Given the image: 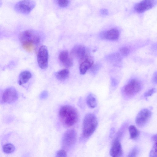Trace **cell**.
I'll return each instance as SVG.
<instances>
[{
	"label": "cell",
	"instance_id": "cell-18",
	"mask_svg": "<svg viewBox=\"0 0 157 157\" xmlns=\"http://www.w3.org/2000/svg\"><path fill=\"white\" fill-rule=\"evenodd\" d=\"M86 102L87 105L91 108H95L97 105L96 99L92 94H89L87 97Z\"/></svg>",
	"mask_w": 157,
	"mask_h": 157
},
{
	"label": "cell",
	"instance_id": "cell-19",
	"mask_svg": "<svg viewBox=\"0 0 157 157\" xmlns=\"http://www.w3.org/2000/svg\"><path fill=\"white\" fill-rule=\"evenodd\" d=\"M129 131L130 134V137L132 139L136 138L138 136L139 132L136 128L133 125H131L129 127Z\"/></svg>",
	"mask_w": 157,
	"mask_h": 157
},
{
	"label": "cell",
	"instance_id": "cell-30",
	"mask_svg": "<svg viewBox=\"0 0 157 157\" xmlns=\"http://www.w3.org/2000/svg\"><path fill=\"white\" fill-rule=\"evenodd\" d=\"M152 139L155 142L157 141V134L153 136Z\"/></svg>",
	"mask_w": 157,
	"mask_h": 157
},
{
	"label": "cell",
	"instance_id": "cell-11",
	"mask_svg": "<svg viewBox=\"0 0 157 157\" xmlns=\"http://www.w3.org/2000/svg\"><path fill=\"white\" fill-rule=\"evenodd\" d=\"M87 55L85 47L81 45L75 46L70 53L71 56L72 58L77 59L79 61L83 59Z\"/></svg>",
	"mask_w": 157,
	"mask_h": 157
},
{
	"label": "cell",
	"instance_id": "cell-21",
	"mask_svg": "<svg viewBox=\"0 0 157 157\" xmlns=\"http://www.w3.org/2000/svg\"><path fill=\"white\" fill-rule=\"evenodd\" d=\"M150 156L152 157H157V141L153 146L150 152Z\"/></svg>",
	"mask_w": 157,
	"mask_h": 157
},
{
	"label": "cell",
	"instance_id": "cell-25",
	"mask_svg": "<svg viewBox=\"0 0 157 157\" xmlns=\"http://www.w3.org/2000/svg\"><path fill=\"white\" fill-rule=\"evenodd\" d=\"M156 91V90L155 88H151L145 93L144 96L146 97L150 96L155 93Z\"/></svg>",
	"mask_w": 157,
	"mask_h": 157
},
{
	"label": "cell",
	"instance_id": "cell-14",
	"mask_svg": "<svg viewBox=\"0 0 157 157\" xmlns=\"http://www.w3.org/2000/svg\"><path fill=\"white\" fill-rule=\"evenodd\" d=\"M110 154L113 157H119L122 155V146L118 138H116L113 142L110 151Z\"/></svg>",
	"mask_w": 157,
	"mask_h": 157
},
{
	"label": "cell",
	"instance_id": "cell-6",
	"mask_svg": "<svg viewBox=\"0 0 157 157\" xmlns=\"http://www.w3.org/2000/svg\"><path fill=\"white\" fill-rule=\"evenodd\" d=\"M48 55L47 48L44 45L40 46L37 54V61L39 66L42 69L48 67Z\"/></svg>",
	"mask_w": 157,
	"mask_h": 157
},
{
	"label": "cell",
	"instance_id": "cell-17",
	"mask_svg": "<svg viewBox=\"0 0 157 157\" xmlns=\"http://www.w3.org/2000/svg\"><path fill=\"white\" fill-rule=\"evenodd\" d=\"M69 75V71L67 69H64L56 72L55 76L60 80H63L67 79Z\"/></svg>",
	"mask_w": 157,
	"mask_h": 157
},
{
	"label": "cell",
	"instance_id": "cell-16",
	"mask_svg": "<svg viewBox=\"0 0 157 157\" xmlns=\"http://www.w3.org/2000/svg\"><path fill=\"white\" fill-rule=\"evenodd\" d=\"M32 74L28 71H24L21 72L20 74L18 82L21 85L26 83L31 78Z\"/></svg>",
	"mask_w": 157,
	"mask_h": 157
},
{
	"label": "cell",
	"instance_id": "cell-15",
	"mask_svg": "<svg viewBox=\"0 0 157 157\" xmlns=\"http://www.w3.org/2000/svg\"><path fill=\"white\" fill-rule=\"evenodd\" d=\"M100 35L102 39L111 40H117L119 37V32L117 29L113 28L106 31L102 32Z\"/></svg>",
	"mask_w": 157,
	"mask_h": 157
},
{
	"label": "cell",
	"instance_id": "cell-12",
	"mask_svg": "<svg viewBox=\"0 0 157 157\" xmlns=\"http://www.w3.org/2000/svg\"><path fill=\"white\" fill-rule=\"evenodd\" d=\"M79 71L81 74H84L87 71L92 67L94 61L91 57L87 55L81 60L79 61Z\"/></svg>",
	"mask_w": 157,
	"mask_h": 157
},
{
	"label": "cell",
	"instance_id": "cell-4",
	"mask_svg": "<svg viewBox=\"0 0 157 157\" xmlns=\"http://www.w3.org/2000/svg\"><path fill=\"white\" fill-rule=\"evenodd\" d=\"M142 85L140 81L136 78H132L125 86L123 91L126 95L132 96L140 91Z\"/></svg>",
	"mask_w": 157,
	"mask_h": 157
},
{
	"label": "cell",
	"instance_id": "cell-26",
	"mask_svg": "<svg viewBox=\"0 0 157 157\" xmlns=\"http://www.w3.org/2000/svg\"><path fill=\"white\" fill-rule=\"evenodd\" d=\"M48 96V93L47 91H43L40 95V98L41 99H44Z\"/></svg>",
	"mask_w": 157,
	"mask_h": 157
},
{
	"label": "cell",
	"instance_id": "cell-23",
	"mask_svg": "<svg viewBox=\"0 0 157 157\" xmlns=\"http://www.w3.org/2000/svg\"><path fill=\"white\" fill-rule=\"evenodd\" d=\"M57 2L58 5L62 7H67L69 3L68 0H57Z\"/></svg>",
	"mask_w": 157,
	"mask_h": 157
},
{
	"label": "cell",
	"instance_id": "cell-28",
	"mask_svg": "<svg viewBox=\"0 0 157 157\" xmlns=\"http://www.w3.org/2000/svg\"><path fill=\"white\" fill-rule=\"evenodd\" d=\"M152 81L154 83L157 84V71L155 72L153 75Z\"/></svg>",
	"mask_w": 157,
	"mask_h": 157
},
{
	"label": "cell",
	"instance_id": "cell-3",
	"mask_svg": "<svg viewBox=\"0 0 157 157\" xmlns=\"http://www.w3.org/2000/svg\"><path fill=\"white\" fill-rule=\"evenodd\" d=\"M98 124L96 116L94 114L89 113L85 116L83 121V136L85 138L90 137L94 133Z\"/></svg>",
	"mask_w": 157,
	"mask_h": 157
},
{
	"label": "cell",
	"instance_id": "cell-1",
	"mask_svg": "<svg viewBox=\"0 0 157 157\" xmlns=\"http://www.w3.org/2000/svg\"><path fill=\"white\" fill-rule=\"evenodd\" d=\"M19 38L23 48L28 52L36 51L41 40L39 33L31 29L21 32L20 34Z\"/></svg>",
	"mask_w": 157,
	"mask_h": 157
},
{
	"label": "cell",
	"instance_id": "cell-9",
	"mask_svg": "<svg viewBox=\"0 0 157 157\" xmlns=\"http://www.w3.org/2000/svg\"><path fill=\"white\" fill-rule=\"evenodd\" d=\"M151 114V112L147 109H142L136 117L135 120L136 124L139 127H143L149 120Z\"/></svg>",
	"mask_w": 157,
	"mask_h": 157
},
{
	"label": "cell",
	"instance_id": "cell-24",
	"mask_svg": "<svg viewBox=\"0 0 157 157\" xmlns=\"http://www.w3.org/2000/svg\"><path fill=\"white\" fill-rule=\"evenodd\" d=\"M56 157H67V153L66 151L64 149H61L59 150L56 153Z\"/></svg>",
	"mask_w": 157,
	"mask_h": 157
},
{
	"label": "cell",
	"instance_id": "cell-13",
	"mask_svg": "<svg viewBox=\"0 0 157 157\" xmlns=\"http://www.w3.org/2000/svg\"><path fill=\"white\" fill-rule=\"evenodd\" d=\"M58 58L59 61L64 67L69 68L73 65L72 58L69 56L67 51H61L59 53Z\"/></svg>",
	"mask_w": 157,
	"mask_h": 157
},
{
	"label": "cell",
	"instance_id": "cell-20",
	"mask_svg": "<svg viewBox=\"0 0 157 157\" xmlns=\"http://www.w3.org/2000/svg\"><path fill=\"white\" fill-rule=\"evenodd\" d=\"M15 148V147L13 144L10 143H8L3 146L2 150L5 153L9 154L13 152Z\"/></svg>",
	"mask_w": 157,
	"mask_h": 157
},
{
	"label": "cell",
	"instance_id": "cell-10",
	"mask_svg": "<svg viewBox=\"0 0 157 157\" xmlns=\"http://www.w3.org/2000/svg\"><path fill=\"white\" fill-rule=\"evenodd\" d=\"M156 0H142L137 3L135 9L138 13H142L151 9L156 4Z\"/></svg>",
	"mask_w": 157,
	"mask_h": 157
},
{
	"label": "cell",
	"instance_id": "cell-22",
	"mask_svg": "<svg viewBox=\"0 0 157 157\" xmlns=\"http://www.w3.org/2000/svg\"><path fill=\"white\" fill-rule=\"evenodd\" d=\"M130 50L129 48L127 47H124L121 48L120 50V52L121 55L124 56H126L128 55Z\"/></svg>",
	"mask_w": 157,
	"mask_h": 157
},
{
	"label": "cell",
	"instance_id": "cell-29",
	"mask_svg": "<svg viewBox=\"0 0 157 157\" xmlns=\"http://www.w3.org/2000/svg\"><path fill=\"white\" fill-rule=\"evenodd\" d=\"M101 12L103 15H107L108 13L107 10L105 9H102Z\"/></svg>",
	"mask_w": 157,
	"mask_h": 157
},
{
	"label": "cell",
	"instance_id": "cell-27",
	"mask_svg": "<svg viewBox=\"0 0 157 157\" xmlns=\"http://www.w3.org/2000/svg\"><path fill=\"white\" fill-rule=\"evenodd\" d=\"M136 150L135 148L133 149L129 153L128 157H135L136 155Z\"/></svg>",
	"mask_w": 157,
	"mask_h": 157
},
{
	"label": "cell",
	"instance_id": "cell-5",
	"mask_svg": "<svg viewBox=\"0 0 157 157\" xmlns=\"http://www.w3.org/2000/svg\"><path fill=\"white\" fill-rule=\"evenodd\" d=\"M36 6V2L32 0H21L15 5L14 8L18 12L27 14L31 12Z\"/></svg>",
	"mask_w": 157,
	"mask_h": 157
},
{
	"label": "cell",
	"instance_id": "cell-7",
	"mask_svg": "<svg viewBox=\"0 0 157 157\" xmlns=\"http://www.w3.org/2000/svg\"><path fill=\"white\" fill-rule=\"evenodd\" d=\"M77 134L73 129H70L64 133L62 138L63 145L65 148L72 147L76 142Z\"/></svg>",
	"mask_w": 157,
	"mask_h": 157
},
{
	"label": "cell",
	"instance_id": "cell-2",
	"mask_svg": "<svg viewBox=\"0 0 157 157\" xmlns=\"http://www.w3.org/2000/svg\"><path fill=\"white\" fill-rule=\"evenodd\" d=\"M59 115L62 123L67 127H71L77 122L78 115L77 110L72 106L64 105L60 109Z\"/></svg>",
	"mask_w": 157,
	"mask_h": 157
},
{
	"label": "cell",
	"instance_id": "cell-8",
	"mask_svg": "<svg viewBox=\"0 0 157 157\" xmlns=\"http://www.w3.org/2000/svg\"><path fill=\"white\" fill-rule=\"evenodd\" d=\"M17 98V93L15 88L13 87H9L4 91L1 102L4 103H12L16 101Z\"/></svg>",
	"mask_w": 157,
	"mask_h": 157
}]
</instances>
